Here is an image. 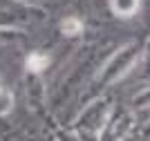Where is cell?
<instances>
[{"instance_id": "2", "label": "cell", "mask_w": 150, "mask_h": 141, "mask_svg": "<svg viewBox=\"0 0 150 141\" xmlns=\"http://www.w3.org/2000/svg\"><path fill=\"white\" fill-rule=\"evenodd\" d=\"M47 65H50V56L40 54V52H34L27 58V69H31V72H43Z\"/></svg>"}, {"instance_id": "3", "label": "cell", "mask_w": 150, "mask_h": 141, "mask_svg": "<svg viewBox=\"0 0 150 141\" xmlns=\"http://www.w3.org/2000/svg\"><path fill=\"white\" fill-rule=\"evenodd\" d=\"M83 29V25L79 18H67V20H63V31L67 34V36H76V34H81Z\"/></svg>"}, {"instance_id": "1", "label": "cell", "mask_w": 150, "mask_h": 141, "mask_svg": "<svg viewBox=\"0 0 150 141\" xmlns=\"http://www.w3.org/2000/svg\"><path fill=\"white\" fill-rule=\"evenodd\" d=\"M139 9V0H112V11L121 18H130Z\"/></svg>"}, {"instance_id": "4", "label": "cell", "mask_w": 150, "mask_h": 141, "mask_svg": "<svg viewBox=\"0 0 150 141\" xmlns=\"http://www.w3.org/2000/svg\"><path fill=\"white\" fill-rule=\"evenodd\" d=\"M11 105H13V96L0 85V114H7V112L11 110Z\"/></svg>"}]
</instances>
